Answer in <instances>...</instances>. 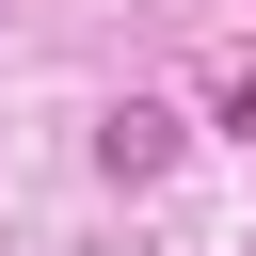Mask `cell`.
<instances>
[{"mask_svg": "<svg viewBox=\"0 0 256 256\" xmlns=\"http://www.w3.org/2000/svg\"><path fill=\"white\" fill-rule=\"evenodd\" d=\"M96 176H112V192L176 176V112H160V96H112V112H96Z\"/></svg>", "mask_w": 256, "mask_h": 256, "instance_id": "1", "label": "cell"}]
</instances>
